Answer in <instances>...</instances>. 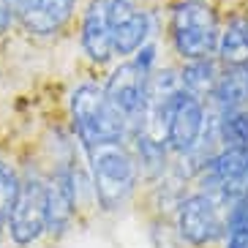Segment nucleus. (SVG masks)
Here are the masks:
<instances>
[{"instance_id": "10", "label": "nucleus", "mask_w": 248, "mask_h": 248, "mask_svg": "<svg viewBox=\"0 0 248 248\" xmlns=\"http://www.w3.org/2000/svg\"><path fill=\"white\" fill-rule=\"evenodd\" d=\"M216 60L221 66L248 63V8H232L221 14Z\"/></svg>"}, {"instance_id": "13", "label": "nucleus", "mask_w": 248, "mask_h": 248, "mask_svg": "<svg viewBox=\"0 0 248 248\" xmlns=\"http://www.w3.org/2000/svg\"><path fill=\"white\" fill-rule=\"evenodd\" d=\"M177 71H180L183 90H188V93L207 101V95H210L213 85H216V77L221 71V63L216 60V55H210V58L183 60V63H177Z\"/></svg>"}, {"instance_id": "14", "label": "nucleus", "mask_w": 248, "mask_h": 248, "mask_svg": "<svg viewBox=\"0 0 248 248\" xmlns=\"http://www.w3.org/2000/svg\"><path fill=\"white\" fill-rule=\"evenodd\" d=\"M221 147H248V109L213 112Z\"/></svg>"}, {"instance_id": "1", "label": "nucleus", "mask_w": 248, "mask_h": 248, "mask_svg": "<svg viewBox=\"0 0 248 248\" xmlns=\"http://www.w3.org/2000/svg\"><path fill=\"white\" fill-rule=\"evenodd\" d=\"M82 153H85V164H88L90 183H93L95 207L104 213L125 210L142 186L131 145L109 142V145L88 147Z\"/></svg>"}, {"instance_id": "6", "label": "nucleus", "mask_w": 248, "mask_h": 248, "mask_svg": "<svg viewBox=\"0 0 248 248\" xmlns=\"http://www.w3.org/2000/svg\"><path fill=\"white\" fill-rule=\"evenodd\" d=\"M224 204L204 191H188L172 213V224L186 248H213L224 243L226 221Z\"/></svg>"}, {"instance_id": "5", "label": "nucleus", "mask_w": 248, "mask_h": 248, "mask_svg": "<svg viewBox=\"0 0 248 248\" xmlns=\"http://www.w3.org/2000/svg\"><path fill=\"white\" fill-rule=\"evenodd\" d=\"M107 98L128 123V139L139 131H147L150 123V74L134 63L131 58L117 60L107 82L101 85Z\"/></svg>"}, {"instance_id": "7", "label": "nucleus", "mask_w": 248, "mask_h": 248, "mask_svg": "<svg viewBox=\"0 0 248 248\" xmlns=\"http://www.w3.org/2000/svg\"><path fill=\"white\" fill-rule=\"evenodd\" d=\"M107 14L115 60L131 58L139 46L161 33L158 11H153L147 0H107Z\"/></svg>"}, {"instance_id": "2", "label": "nucleus", "mask_w": 248, "mask_h": 248, "mask_svg": "<svg viewBox=\"0 0 248 248\" xmlns=\"http://www.w3.org/2000/svg\"><path fill=\"white\" fill-rule=\"evenodd\" d=\"M218 30H221L218 3H207V0H167L164 36H167V46L177 58V63L216 55Z\"/></svg>"}, {"instance_id": "16", "label": "nucleus", "mask_w": 248, "mask_h": 248, "mask_svg": "<svg viewBox=\"0 0 248 248\" xmlns=\"http://www.w3.org/2000/svg\"><path fill=\"white\" fill-rule=\"evenodd\" d=\"M150 243H153V248H186L177 237V229L169 216H153L150 218Z\"/></svg>"}, {"instance_id": "18", "label": "nucleus", "mask_w": 248, "mask_h": 248, "mask_svg": "<svg viewBox=\"0 0 248 248\" xmlns=\"http://www.w3.org/2000/svg\"><path fill=\"white\" fill-rule=\"evenodd\" d=\"M6 226H3V224H0V248H3V246H6Z\"/></svg>"}, {"instance_id": "9", "label": "nucleus", "mask_w": 248, "mask_h": 248, "mask_svg": "<svg viewBox=\"0 0 248 248\" xmlns=\"http://www.w3.org/2000/svg\"><path fill=\"white\" fill-rule=\"evenodd\" d=\"M77 36H79V49L90 66L107 68L115 63V49H112V30L109 14H107V0H88L79 8L77 16Z\"/></svg>"}, {"instance_id": "11", "label": "nucleus", "mask_w": 248, "mask_h": 248, "mask_svg": "<svg viewBox=\"0 0 248 248\" xmlns=\"http://www.w3.org/2000/svg\"><path fill=\"white\" fill-rule=\"evenodd\" d=\"M128 145L134 150L137 158V169H139V180L142 186L161 180L172 169V153H169L167 142L153 131H139L128 139Z\"/></svg>"}, {"instance_id": "15", "label": "nucleus", "mask_w": 248, "mask_h": 248, "mask_svg": "<svg viewBox=\"0 0 248 248\" xmlns=\"http://www.w3.org/2000/svg\"><path fill=\"white\" fill-rule=\"evenodd\" d=\"M16 191H19V164L0 155V224L3 226L16 199Z\"/></svg>"}, {"instance_id": "17", "label": "nucleus", "mask_w": 248, "mask_h": 248, "mask_svg": "<svg viewBox=\"0 0 248 248\" xmlns=\"http://www.w3.org/2000/svg\"><path fill=\"white\" fill-rule=\"evenodd\" d=\"M16 33V22H14V11L8 6V0H0V49L8 44V38Z\"/></svg>"}, {"instance_id": "12", "label": "nucleus", "mask_w": 248, "mask_h": 248, "mask_svg": "<svg viewBox=\"0 0 248 248\" xmlns=\"http://www.w3.org/2000/svg\"><path fill=\"white\" fill-rule=\"evenodd\" d=\"M207 107L213 112L248 109V63L240 66H221L216 85L207 95Z\"/></svg>"}, {"instance_id": "3", "label": "nucleus", "mask_w": 248, "mask_h": 248, "mask_svg": "<svg viewBox=\"0 0 248 248\" xmlns=\"http://www.w3.org/2000/svg\"><path fill=\"white\" fill-rule=\"evenodd\" d=\"M68 128L82 150L109 142H128V123L93 79L79 82L68 93Z\"/></svg>"}, {"instance_id": "8", "label": "nucleus", "mask_w": 248, "mask_h": 248, "mask_svg": "<svg viewBox=\"0 0 248 248\" xmlns=\"http://www.w3.org/2000/svg\"><path fill=\"white\" fill-rule=\"evenodd\" d=\"M14 11L16 33L36 41L60 38L77 25L79 0H8Z\"/></svg>"}, {"instance_id": "4", "label": "nucleus", "mask_w": 248, "mask_h": 248, "mask_svg": "<svg viewBox=\"0 0 248 248\" xmlns=\"http://www.w3.org/2000/svg\"><path fill=\"white\" fill-rule=\"evenodd\" d=\"M46 234V161L19 164V191L6 218V240L14 248H33Z\"/></svg>"}]
</instances>
